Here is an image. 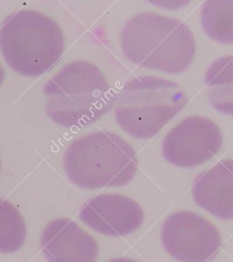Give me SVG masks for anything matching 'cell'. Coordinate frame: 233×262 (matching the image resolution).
I'll return each mask as SVG.
<instances>
[{"instance_id": "6da1fadb", "label": "cell", "mask_w": 233, "mask_h": 262, "mask_svg": "<svg viewBox=\"0 0 233 262\" xmlns=\"http://www.w3.org/2000/svg\"><path fill=\"white\" fill-rule=\"evenodd\" d=\"M123 55L132 64L166 74L182 73L197 52L193 30L184 21L155 12L131 16L119 33Z\"/></svg>"}, {"instance_id": "7a4b0ae2", "label": "cell", "mask_w": 233, "mask_h": 262, "mask_svg": "<svg viewBox=\"0 0 233 262\" xmlns=\"http://www.w3.org/2000/svg\"><path fill=\"white\" fill-rule=\"evenodd\" d=\"M43 93L46 114L63 127L90 126L113 105V92L105 74L88 60H75L49 78Z\"/></svg>"}, {"instance_id": "3957f363", "label": "cell", "mask_w": 233, "mask_h": 262, "mask_svg": "<svg viewBox=\"0 0 233 262\" xmlns=\"http://www.w3.org/2000/svg\"><path fill=\"white\" fill-rule=\"evenodd\" d=\"M63 168L67 178L79 188H119L134 179L139 160L122 137L111 131L97 130L70 144Z\"/></svg>"}, {"instance_id": "277c9868", "label": "cell", "mask_w": 233, "mask_h": 262, "mask_svg": "<svg viewBox=\"0 0 233 262\" xmlns=\"http://www.w3.org/2000/svg\"><path fill=\"white\" fill-rule=\"evenodd\" d=\"M65 37L57 21L44 13L22 9L0 27V51L11 69L26 77L49 71L65 52Z\"/></svg>"}, {"instance_id": "5b68a950", "label": "cell", "mask_w": 233, "mask_h": 262, "mask_svg": "<svg viewBox=\"0 0 233 262\" xmlns=\"http://www.w3.org/2000/svg\"><path fill=\"white\" fill-rule=\"evenodd\" d=\"M188 94L179 83L156 76L128 81L115 104V119L132 138L150 139L184 108Z\"/></svg>"}, {"instance_id": "8992f818", "label": "cell", "mask_w": 233, "mask_h": 262, "mask_svg": "<svg viewBox=\"0 0 233 262\" xmlns=\"http://www.w3.org/2000/svg\"><path fill=\"white\" fill-rule=\"evenodd\" d=\"M160 236L164 249L180 262L209 261L221 246L219 229L201 215L186 210L170 215Z\"/></svg>"}, {"instance_id": "52a82bcc", "label": "cell", "mask_w": 233, "mask_h": 262, "mask_svg": "<svg viewBox=\"0 0 233 262\" xmlns=\"http://www.w3.org/2000/svg\"><path fill=\"white\" fill-rule=\"evenodd\" d=\"M222 144L223 135L217 123L207 117L189 116L168 131L161 150L168 163L193 168L213 159Z\"/></svg>"}, {"instance_id": "ba28073f", "label": "cell", "mask_w": 233, "mask_h": 262, "mask_svg": "<svg viewBox=\"0 0 233 262\" xmlns=\"http://www.w3.org/2000/svg\"><path fill=\"white\" fill-rule=\"evenodd\" d=\"M79 219L98 233L119 237L135 232L143 224L144 211L138 202L123 194L106 193L82 206Z\"/></svg>"}, {"instance_id": "9c48e42d", "label": "cell", "mask_w": 233, "mask_h": 262, "mask_svg": "<svg viewBox=\"0 0 233 262\" xmlns=\"http://www.w3.org/2000/svg\"><path fill=\"white\" fill-rule=\"evenodd\" d=\"M40 248L48 262H96L99 252L93 237L67 217L48 223L41 234Z\"/></svg>"}, {"instance_id": "30bf717a", "label": "cell", "mask_w": 233, "mask_h": 262, "mask_svg": "<svg viewBox=\"0 0 233 262\" xmlns=\"http://www.w3.org/2000/svg\"><path fill=\"white\" fill-rule=\"evenodd\" d=\"M192 191L201 209L220 220H233V160H221L201 173Z\"/></svg>"}, {"instance_id": "8fae6325", "label": "cell", "mask_w": 233, "mask_h": 262, "mask_svg": "<svg viewBox=\"0 0 233 262\" xmlns=\"http://www.w3.org/2000/svg\"><path fill=\"white\" fill-rule=\"evenodd\" d=\"M210 106L221 114L233 116V55L219 57L204 77Z\"/></svg>"}, {"instance_id": "7c38bea8", "label": "cell", "mask_w": 233, "mask_h": 262, "mask_svg": "<svg viewBox=\"0 0 233 262\" xmlns=\"http://www.w3.org/2000/svg\"><path fill=\"white\" fill-rule=\"evenodd\" d=\"M201 28L213 40L233 44V1H206L201 8Z\"/></svg>"}, {"instance_id": "4fadbf2b", "label": "cell", "mask_w": 233, "mask_h": 262, "mask_svg": "<svg viewBox=\"0 0 233 262\" xmlns=\"http://www.w3.org/2000/svg\"><path fill=\"white\" fill-rule=\"evenodd\" d=\"M27 232L20 211L10 201L0 199V253H14L20 250Z\"/></svg>"}, {"instance_id": "5bb4252c", "label": "cell", "mask_w": 233, "mask_h": 262, "mask_svg": "<svg viewBox=\"0 0 233 262\" xmlns=\"http://www.w3.org/2000/svg\"><path fill=\"white\" fill-rule=\"evenodd\" d=\"M153 4L158 6V7H162V8H168L170 9L175 8H182L183 6H186L188 4V2H184V1H180V2H163V1H160V2H153Z\"/></svg>"}, {"instance_id": "9a60e30c", "label": "cell", "mask_w": 233, "mask_h": 262, "mask_svg": "<svg viewBox=\"0 0 233 262\" xmlns=\"http://www.w3.org/2000/svg\"><path fill=\"white\" fill-rule=\"evenodd\" d=\"M107 262H138L134 260V259H131V258H111L109 261Z\"/></svg>"}, {"instance_id": "2e32d148", "label": "cell", "mask_w": 233, "mask_h": 262, "mask_svg": "<svg viewBox=\"0 0 233 262\" xmlns=\"http://www.w3.org/2000/svg\"><path fill=\"white\" fill-rule=\"evenodd\" d=\"M5 79V71L2 68V66L0 65V86H2Z\"/></svg>"}, {"instance_id": "e0dca14e", "label": "cell", "mask_w": 233, "mask_h": 262, "mask_svg": "<svg viewBox=\"0 0 233 262\" xmlns=\"http://www.w3.org/2000/svg\"><path fill=\"white\" fill-rule=\"evenodd\" d=\"M0 173H1V160H0Z\"/></svg>"}]
</instances>
